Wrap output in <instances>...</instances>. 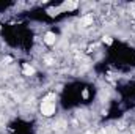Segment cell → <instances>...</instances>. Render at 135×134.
<instances>
[{
  "label": "cell",
  "mask_w": 135,
  "mask_h": 134,
  "mask_svg": "<svg viewBox=\"0 0 135 134\" xmlns=\"http://www.w3.org/2000/svg\"><path fill=\"white\" fill-rule=\"evenodd\" d=\"M41 112H42V115H46V117H50L52 114H55V104H52L50 101H49V98L42 103V106H41Z\"/></svg>",
  "instance_id": "obj_1"
},
{
  "label": "cell",
  "mask_w": 135,
  "mask_h": 134,
  "mask_svg": "<svg viewBox=\"0 0 135 134\" xmlns=\"http://www.w3.org/2000/svg\"><path fill=\"white\" fill-rule=\"evenodd\" d=\"M44 43H46V44H53V43H55V35L50 33V32L46 33V36H44Z\"/></svg>",
  "instance_id": "obj_2"
},
{
  "label": "cell",
  "mask_w": 135,
  "mask_h": 134,
  "mask_svg": "<svg viewBox=\"0 0 135 134\" xmlns=\"http://www.w3.org/2000/svg\"><path fill=\"white\" fill-rule=\"evenodd\" d=\"M75 6H77V3H75V2H64V5H63V8H64V9H68V11H69V9H74Z\"/></svg>",
  "instance_id": "obj_3"
},
{
  "label": "cell",
  "mask_w": 135,
  "mask_h": 134,
  "mask_svg": "<svg viewBox=\"0 0 135 134\" xmlns=\"http://www.w3.org/2000/svg\"><path fill=\"white\" fill-rule=\"evenodd\" d=\"M24 73L30 76V74H33V73H35V70H33L31 66H28V65H24Z\"/></svg>",
  "instance_id": "obj_4"
},
{
  "label": "cell",
  "mask_w": 135,
  "mask_h": 134,
  "mask_svg": "<svg viewBox=\"0 0 135 134\" xmlns=\"http://www.w3.org/2000/svg\"><path fill=\"white\" fill-rule=\"evenodd\" d=\"M91 22V17H83L82 19V24H90Z\"/></svg>",
  "instance_id": "obj_5"
},
{
  "label": "cell",
  "mask_w": 135,
  "mask_h": 134,
  "mask_svg": "<svg viewBox=\"0 0 135 134\" xmlns=\"http://www.w3.org/2000/svg\"><path fill=\"white\" fill-rule=\"evenodd\" d=\"M104 41H105L107 44H110V43H112V38H110V36H105V38H104Z\"/></svg>",
  "instance_id": "obj_6"
}]
</instances>
